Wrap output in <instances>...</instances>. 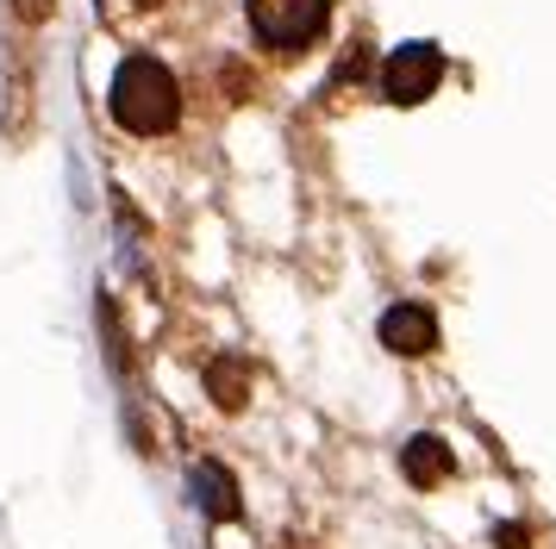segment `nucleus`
Here are the masks:
<instances>
[{
	"mask_svg": "<svg viewBox=\"0 0 556 549\" xmlns=\"http://www.w3.org/2000/svg\"><path fill=\"white\" fill-rule=\"evenodd\" d=\"M113 119L126 125L131 138H163L169 125L181 119V94H176V75L163 69L156 56H126L119 75H113Z\"/></svg>",
	"mask_w": 556,
	"mask_h": 549,
	"instance_id": "obj_1",
	"label": "nucleus"
},
{
	"mask_svg": "<svg viewBox=\"0 0 556 549\" xmlns=\"http://www.w3.org/2000/svg\"><path fill=\"white\" fill-rule=\"evenodd\" d=\"M331 0H251V31L276 50H301L326 31Z\"/></svg>",
	"mask_w": 556,
	"mask_h": 549,
	"instance_id": "obj_2",
	"label": "nucleus"
},
{
	"mask_svg": "<svg viewBox=\"0 0 556 549\" xmlns=\"http://www.w3.org/2000/svg\"><path fill=\"white\" fill-rule=\"evenodd\" d=\"M438 75H444L438 44H401L388 56V69H381V94L394 100V106H419L438 88Z\"/></svg>",
	"mask_w": 556,
	"mask_h": 549,
	"instance_id": "obj_3",
	"label": "nucleus"
},
{
	"mask_svg": "<svg viewBox=\"0 0 556 549\" xmlns=\"http://www.w3.org/2000/svg\"><path fill=\"white\" fill-rule=\"evenodd\" d=\"M381 344L394 349V356H426L438 344V319H431L426 306H388V319H381Z\"/></svg>",
	"mask_w": 556,
	"mask_h": 549,
	"instance_id": "obj_4",
	"label": "nucleus"
},
{
	"mask_svg": "<svg viewBox=\"0 0 556 549\" xmlns=\"http://www.w3.org/2000/svg\"><path fill=\"white\" fill-rule=\"evenodd\" d=\"M401 469L413 487H438V481H451V449L438 444V437H413L401 456Z\"/></svg>",
	"mask_w": 556,
	"mask_h": 549,
	"instance_id": "obj_5",
	"label": "nucleus"
},
{
	"mask_svg": "<svg viewBox=\"0 0 556 549\" xmlns=\"http://www.w3.org/2000/svg\"><path fill=\"white\" fill-rule=\"evenodd\" d=\"M194 487H206V512L213 519H238V487H231V474L219 462H201L194 469Z\"/></svg>",
	"mask_w": 556,
	"mask_h": 549,
	"instance_id": "obj_6",
	"label": "nucleus"
},
{
	"mask_svg": "<svg viewBox=\"0 0 556 549\" xmlns=\"http://www.w3.org/2000/svg\"><path fill=\"white\" fill-rule=\"evenodd\" d=\"M206 381H213V399H219L226 412H238V406H244V387H251V381H244V369H238V362H213V369H206Z\"/></svg>",
	"mask_w": 556,
	"mask_h": 549,
	"instance_id": "obj_7",
	"label": "nucleus"
},
{
	"mask_svg": "<svg viewBox=\"0 0 556 549\" xmlns=\"http://www.w3.org/2000/svg\"><path fill=\"white\" fill-rule=\"evenodd\" d=\"M45 7H51V0H13V13H20V20H45Z\"/></svg>",
	"mask_w": 556,
	"mask_h": 549,
	"instance_id": "obj_8",
	"label": "nucleus"
}]
</instances>
